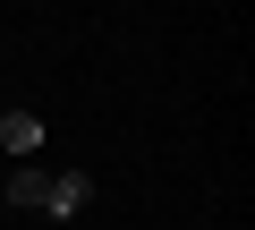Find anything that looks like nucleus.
Here are the masks:
<instances>
[{
	"instance_id": "f03ea898",
	"label": "nucleus",
	"mask_w": 255,
	"mask_h": 230,
	"mask_svg": "<svg viewBox=\"0 0 255 230\" xmlns=\"http://www.w3.org/2000/svg\"><path fill=\"white\" fill-rule=\"evenodd\" d=\"M0 145H9L17 162H34L43 154V120H34V111H9V120H0Z\"/></svg>"
},
{
	"instance_id": "f257e3e1",
	"label": "nucleus",
	"mask_w": 255,
	"mask_h": 230,
	"mask_svg": "<svg viewBox=\"0 0 255 230\" xmlns=\"http://www.w3.org/2000/svg\"><path fill=\"white\" fill-rule=\"evenodd\" d=\"M85 205H94V179H85V171H51L43 213H51V222H68V213H85Z\"/></svg>"
},
{
	"instance_id": "7ed1b4c3",
	"label": "nucleus",
	"mask_w": 255,
	"mask_h": 230,
	"mask_svg": "<svg viewBox=\"0 0 255 230\" xmlns=\"http://www.w3.org/2000/svg\"><path fill=\"white\" fill-rule=\"evenodd\" d=\"M43 196H51V171H34V162H17V171H9V205H26V213H43Z\"/></svg>"
}]
</instances>
